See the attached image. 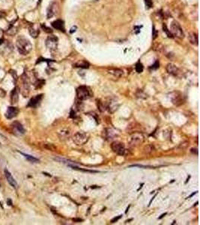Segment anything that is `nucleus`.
I'll return each instance as SVG.
<instances>
[{
    "mask_svg": "<svg viewBox=\"0 0 200 225\" xmlns=\"http://www.w3.org/2000/svg\"><path fill=\"white\" fill-rule=\"evenodd\" d=\"M16 46L17 50L21 55H28L32 50V45L29 39L23 35L18 36L16 40Z\"/></svg>",
    "mask_w": 200,
    "mask_h": 225,
    "instance_id": "f257e3e1",
    "label": "nucleus"
},
{
    "mask_svg": "<svg viewBox=\"0 0 200 225\" xmlns=\"http://www.w3.org/2000/svg\"><path fill=\"white\" fill-rule=\"evenodd\" d=\"M145 141V136L140 132H135L129 137L128 142L130 146H138L142 144Z\"/></svg>",
    "mask_w": 200,
    "mask_h": 225,
    "instance_id": "f03ea898",
    "label": "nucleus"
},
{
    "mask_svg": "<svg viewBox=\"0 0 200 225\" xmlns=\"http://www.w3.org/2000/svg\"><path fill=\"white\" fill-rule=\"evenodd\" d=\"M88 138H89V136H88V134L83 132V131L77 132L73 136V142L78 146H83V145L86 143L88 142Z\"/></svg>",
    "mask_w": 200,
    "mask_h": 225,
    "instance_id": "7ed1b4c3",
    "label": "nucleus"
},
{
    "mask_svg": "<svg viewBox=\"0 0 200 225\" xmlns=\"http://www.w3.org/2000/svg\"><path fill=\"white\" fill-rule=\"evenodd\" d=\"M169 31L171 32L173 36H175V37L178 38L183 39L184 37V32L182 30V27L179 25V23L176 22V21H173L172 23Z\"/></svg>",
    "mask_w": 200,
    "mask_h": 225,
    "instance_id": "20e7f679",
    "label": "nucleus"
},
{
    "mask_svg": "<svg viewBox=\"0 0 200 225\" xmlns=\"http://www.w3.org/2000/svg\"><path fill=\"white\" fill-rule=\"evenodd\" d=\"M77 98L79 101L86 100L91 97V92L87 86H81L78 87L77 89Z\"/></svg>",
    "mask_w": 200,
    "mask_h": 225,
    "instance_id": "39448f33",
    "label": "nucleus"
},
{
    "mask_svg": "<svg viewBox=\"0 0 200 225\" xmlns=\"http://www.w3.org/2000/svg\"><path fill=\"white\" fill-rule=\"evenodd\" d=\"M45 44H46V47L50 51H55L58 47V38L55 35H50L47 38Z\"/></svg>",
    "mask_w": 200,
    "mask_h": 225,
    "instance_id": "423d86ee",
    "label": "nucleus"
},
{
    "mask_svg": "<svg viewBox=\"0 0 200 225\" xmlns=\"http://www.w3.org/2000/svg\"><path fill=\"white\" fill-rule=\"evenodd\" d=\"M111 148L112 150L115 153L118 154L119 155H124L126 152L125 144L123 143L118 142V141H115L111 144Z\"/></svg>",
    "mask_w": 200,
    "mask_h": 225,
    "instance_id": "0eeeda50",
    "label": "nucleus"
},
{
    "mask_svg": "<svg viewBox=\"0 0 200 225\" xmlns=\"http://www.w3.org/2000/svg\"><path fill=\"white\" fill-rule=\"evenodd\" d=\"M58 10H59L58 4H57L56 2H53V3L49 6L47 9V19H50L53 17V16H55L57 14V12H58Z\"/></svg>",
    "mask_w": 200,
    "mask_h": 225,
    "instance_id": "6e6552de",
    "label": "nucleus"
},
{
    "mask_svg": "<svg viewBox=\"0 0 200 225\" xmlns=\"http://www.w3.org/2000/svg\"><path fill=\"white\" fill-rule=\"evenodd\" d=\"M18 113H19V110L17 109V107L11 106V107H9L8 108L7 112H6L5 113V116L8 119H11L16 117V116L18 115Z\"/></svg>",
    "mask_w": 200,
    "mask_h": 225,
    "instance_id": "1a4fd4ad",
    "label": "nucleus"
},
{
    "mask_svg": "<svg viewBox=\"0 0 200 225\" xmlns=\"http://www.w3.org/2000/svg\"><path fill=\"white\" fill-rule=\"evenodd\" d=\"M4 172H5V176L6 179H7L8 182L9 183L10 185L13 187L14 188H17V182H16V180L14 179V178L12 176V175H11V173H10V172L8 171L7 169H5Z\"/></svg>",
    "mask_w": 200,
    "mask_h": 225,
    "instance_id": "9d476101",
    "label": "nucleus"
},
{
    "mask_svg": "<svg viewBox=\"0 0 200 225\" xmlns=\"http://www.w3.org/2000/svg\"><path fill=\"white\" fill-rule=\"evenodd\" d=\"M118 106H119V104L116 100L110 99V102H108V104H107V109H108L110 113H112L117 110Z\"/></svg>",
    "mask_w": 200,
    "mask_h": 225,
    "instance_id": "9b49d317",
    "label": "nucleus"
},
{
    "mask_svg": "<svg viewBox=\"0 0 200 225\" xmlns=\"http://www.w3.org/2000/svg\"><path fill=\"white\" fill-rule=\"evenodd\" d=\"M42 98H43V95H38L35 96V97L31 98V100L29 101V102L27 106L30 107H37V106L39 104V103L40 102Z\"/></svg>",
    "mask_w": 200,
    "mask_h": 225,
    "instance_id": "f8f14e48",
    "label": "nucleus"
},
{
    "mask_svg": "<svg viewBox=\"0 0 200 225\" xmlns=\"http://www.w3.org/2000/svg\"><path fill=\"white\" fill-rule=\"evenodd\" d=\"M166 71L169 74H172L173 76H178L179 73V69L173 63H169L166 65Z\"/></svg>",
    "mask_w": 200,
    "mask_h": 225,
    "instance_id": "ddd939ff",
    "label": "nucleus"
},
{
    "mask_svg": "<svg viewBox=\"0 0 200 225\" xmlns=\"http://www.w3.org/2000/svg\"><path fill=\"white\" fill-rule=\"evenodd\" d=\"M19 101V91L17 87H15L11 92V103L12 104H17Z\"/></svg>",
    "mask_w": 200,
    "mask_h": 225,
    "instance_id": "4468645a",
    "label": "nucleus"
},
{
    "mask_svg": "<svg viewBox=\"0 0 200 225\" xmlns=\"http://www.w3.org/2000/svg\"><path fill=\"white\" fill-rule=\"evenodd\" d=\"M52 26H53V27L54 29L59 30V31H65V30H64V21H62V20H56V21H53V22L52 23Z\"/></svg>",
    "mask_w": 200,
    "mask_h": 225,
    "instance_id": "2eb2a0df",
    "label": "nucleus"
},
{
    "mask_svg": "<svg viewBox=\"0 0 200 225\" xmlns=\"http://www.w3.org/2000/svg\"><path fill=\"white\" fill-rule=\"evenodd\" d=\"M29 35H31L33 38H38V36L39 35L38 28L35 26V25H32V26L29 28Z\"/></svg>",
    "mask_w": 200,
    "mask_h": 225,
    "instance_id": "dca6fc26",
    "label": "nucleus"
},
{
    "mask_svg": "<svg viewBox=\"0 0 200 225\" xmlns=\"http://www.w3.org/2000/svg\"><path fill=\"white\" fill-rule=\"evenodd\" d=\"M12 126H13V128H14L16 131L18 132V133L21 134H23L25 133V129H24V128L23 126L21 125V124L19 122H17V121H15V122H13V124H12Z\"/></svg>",
    "mask_w": 200,
    "mask_h": 225,
    "instance_id": "f3484780",
    "label": "nucleus"
},
{
    "mask_svg": "<svg viewBox=\"0 0 200 225\" xmlns=\"http://www.w3.org/2000/svg\"><path fill=\"white\" fill-rule=\"evenodd\" d=\"M188 39H189V41L193 45H198V35L194 32H190L188 35Z\"/></svg>",
    "mask_w": 200,
    "mask_h": 225,
    "instance_id": "a211bd4d",
    "label": "nucleus"
},
{
    "mask_svg": "<svg viewBox=\"0 0 200 225\" xmlns=\"http://www.w3.org/2000/svg\"><path fill=\"white\" fill-rule=\"evenodd\" d=\"M108 71L110 74H112V75H113L115 78H121V76H122V74H123V71L120 70V69H118V68H112V69L109 70Z\"/></svg>",
    "mask_w": 200,
    "mask_h": 225,
    "instance_id": "6ab92c4d",
    "label": "nucleus"
},
{
    "mask_svg": "<svg viewBox=\"0 0 200 225\" xmlns=\"http://www.w3.org/2000/svg\"><path fill=\"white\" fill-rule=\"evenodd\" d=\"M171 98H172V102H173V103L175 105L178 106L183 104L184 101L182 95H174Z\"/></svg>",
    "mask_w": 200,
    "mask_h": 225,
    "instance_id": "aec40b11",
    "label": "nucleus"
},
{
    "mask_svg": "<svg viewBox=\"0 0 200 225\" xmlns=\"http://www.w3.org/2000/svg\"><path fill=\"white\" fill-rule=\"evenodd\" d=\"M20 154L22 155H23L24 157L26 158V159H27L29 161H30V162H32V163H38L39 162V160L38 158H35L34 156H32V155H27V154L26 153H23V152H19Z\"/></svg>",
    "mask_w": 200,
    "mask_h": 225,
    "instance_id": "412c9836",
    "label": "nucleus"
},
{
    "mask_svg": "<svg viewBox=\"0 0 200 225\" xmlns=\"http://www.w3.org/2000/svg\"><path fill=\"white\" fill-rule=\"evenodd\" d=\"M74 66L77 68H88L89 67V63L88 62L85 61V60H80L79 62H77L74 65Z\"/></svg>",
    "mask_w": 200,
    "mask_h": 225,
    "instance_id": "4be33fe9",
    "label": "nucleus"
},
{
    "mask_svg": "<svg viewBox=\"0 0 200 225\" xmlns=\"http://www.w3.org/2000/svg\"><path fill=\"white\" fill-rule=\"evenodd\" d=\"M135 69H136V71L137 73H142V72L143 71V65L142 64L141 62H138L137 64L136 65V67H135Z\"/></svg>",
    "mask_w": 200,
    "mask_h": 225,
    "instance_id": "5701e85b",
    "label": "nucleus"
},
{
    "mask_svg": "<svg viewBox=\"0 0 200 225\" xmlns=\"http://www.w3.org/2000/svg\"><path fill=\"white\" fill-rule=\"evenodd\" d=\"M69 135H70V131H68V130H65V131H62L60 132V137L62 139H65L66 137H68Z\"/></svg>",
    "mask_w": 200,
    "mask_h": 225,
    "instance_id": "b1692460",
    "label": "nucleus"
},
{
    "mask_svg": "<svg viewBox=\"0 0 200 225\" xmlns=\"http://www.w3.org/2000/svg\"><path fill=\"white\" fill-rule=\"evenodd\" d=\"M71 167H72L73 170H81V171H84V172H88V173H97L98 171H96V170H83V169H81V168H78L77 167L74 166H71Z\"/></svg>",
    "mask_w": 200,
    "mask_h": 225,
    "instance_id": "393cba45",
    "label": "nucleus"
},
{
    "mask_svg": "<svg viewBox=\"0 0 200 225\" xmlns=\"http://www.w3.org/2000/svg\"><path fill=\"white\" fill-rule=\"evenodd\" d=\"M163 29H164V32H165L166 33L167 36L169 38H173V35H172V33H171V32L169 31L168 29H167L166 26L165 24H164V26H163Z\"/></svg>",
    "mask_w": 200,
    "mask_h": 225,
    "instance_id": "a878e982",
    "label": "nucleus"
},
{
    "mask_svg": "<svg viewBox=\"0 0 200 225\" xmlns=\"http://www.w3.org/2000/svg\"><path fill=\"white\" fill-rule=\"evenodd\" d=\"M144 150H145L146 153H150V152H151L154 150V147H153V146H151V145H148V146H145Z\"/></svg>",
    "mask_w": 200,
    "mask_h": 225,
    "instance_id": "bb28decb",
    "label": "nucleus"
},
{
    "mask_svg": "<svg viewBox=\"0 0 200 225\" xmlns=\"http://www.w3.org/2000/svg\"><path fill=\"white\" fill-rule=\"evenodd\" d=\"M145 2L146 6L149 8H151L153 6V3L151 0H145Z\"/></svg>",
    "mask_w": 200,
    "mask_h": 225,
    "instance_id": "cd10ccee",
    "label": "nucleus"
},
{
    "mask_svg": "<svg viewBox=\"0 0 200 225\" xmlns=\"http://www.w3.org/2000/svg\"><path fill=\"white\" fill-rule=\"evenodd\" d=\"M41 27L43 28V29L44 30V31L46 32H48V33H51L52 32V29H50L49 27H47L45 25H41Z\"/></svg>",
    "mask_w": 200,
    "mask_h": 225,
    "instance_id": "c85d7f7f",
    "label": "nucleus"
},
{
    "mask_svg": "<svg viewBox=\"0 0 200 225\" xmlns=\"http://www.w3.org/2000/svg\"><path fill=\"white\" fill-rule=\"evenodd\" d=\"M5 95L6 93L5 92V90H3V89L0 88V97H2V98H3V97L5 96Z\"/></svg>",
    "mask_w": 200,
    "mask_h": 225,
    "instance_id": "c756f323",
    "label": "nucleus"
},
{
    "mask_svg": "<svg viewBox=\"0 0 200 225\" xmlns=\"http://www.w3.org/2000/svg\"><path fill=\"white\" fill-rule=\"evenodd\" d=\"M121 216H122V215H118V217H116V218H114L113 219H112V221H111V223H115V222H116L118 221V220H119L120 218H121Z\"/></svg>",
    "mask_w": 200,
    "mask_h": 225,
    "instance_id": "7c9ffc66",
    "label": "nucleus"
},
{
    "mask_svg": "<svg viewBox=\"0 0 200 225\" xmlns=\"http://www.w3.org/2000/svg\"><path fill=\"white\" fill-rule=\"evenodd\" d=\"M158 36V33H157V31L154 29V26H153V39H155L156 37Z\"/></svg>",
    "mask_w": 200,
    "mask_h": 225,
    "instance_id": "2f4dec72",
    "label": "nucleus"
},
{
    "mask_svg": "<svg viewBox=\"0 0 200 225\" xmlns=\"http://www.w3.org/2000/svg\"><path fill=\"white\" fill-rule=\"evenodd\" d=\"M5 16V14L4 13L3 11H0V20L3 18Z\"/></svg>",
    "mask_w": 200,
    "mask_h": 225,
    "instance_id": "473e14b6",
    "label": "nucleus"
},
{
    "mask_svg": "<svg viewBox=\"0 0 200 225\" xmlns=\"http://www.w3.org/2000/svg\"><path fill=\"white\" fill-rule=\"evenodd\" d=\"M166 214H167V213H166H166H164V214H163V215H162L160 216V218H159V219H160V218H163V217H164V216H165L166 215Z\"/></svg>",
    "mask_w": 200,
    "mask_h": 225,
    "instance_id": "72a5a7b5",
    "label": "nucleus"
},
{
    "mask_svg": "<svg viewBox=\"0 0 200 225\" xmlns=\"http://www.w3.org/2000/svg\"><path fill=\"white\" fill-rule=\"evenodd\" d=\"M8 205H9V206H11V205H12V203H11V200H8Z\"/></svg>",
    "mask_w": 200,
    "mask_h": 225,
    "instance_id": "f704fd0d",
    "label": "nucleus"
},
{
    "mask_svg": "<svg viewBox=\"0 0 200 225\" xmlns=\"http://www.w3.org/2000/svg\"><path fill=\"white\" fill-rule=\"evenodd\" d=\"M3 41H4V40H3V39H2V38H1V39H0V45H2V43H3Z\"/></svg>",
    "mask_w": 200,
    "mask_h": 225,
    "instance_id": "c9c22d12",
    "label": "nucleus"
}]
</instances>
